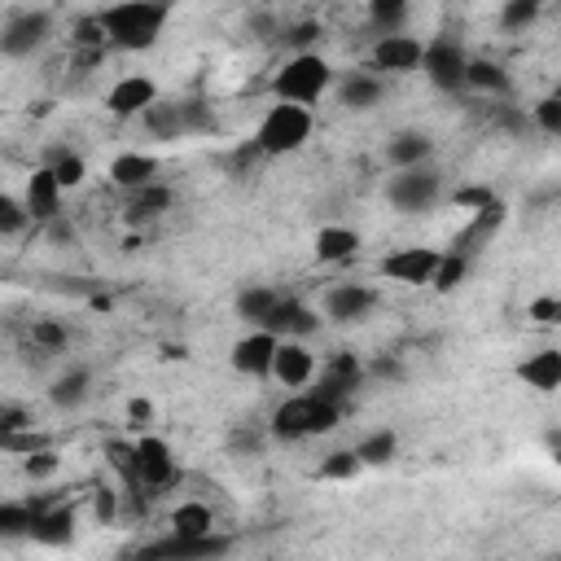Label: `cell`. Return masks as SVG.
I'll list each match as a JSON object with an SVG mask.
<instances>
[{"label":"cell","instance_id":"cell-1","mask_svg":"<svg viewBox=\"0 0 561 561\" xmlns=\"http://www.w3.org/2000/svg\"><path fill=\"white\" fill-rule=\"evenodd\" d=\"M167 18H171V0H118L101 9L105 39L118 53H149L162 39Z\"/></svg>","mask_w":561,"mask_h":561},{"label":"cell","instance_id":"cell-2","mask_svg":"<svg viewBox=\"0 0 561 561\" xmlns=\"http://www.w3.org/2000/svg\"><path fill=\"white\" fill-rule=\"evenodd\" d=\"M342 403H329V399H320V394H294V399H285L276 412H272V425H267V434L272 438H280V443H298V438H316V434H329V430H337V421H342Z\"/></svg>","mask_w":561,"mask_h":561},{"label":"cell","instance_id":"cell-3","mask_svg":"<svg viewBox=\"0 0 561 561\" xmlns=\"http://www.w3.org/2000/svg\"><path fill=\"white\" fill-rule=\"evenodd\" d=\"M307 140H311V105H298V101H276L254 131V145L263 149V158L298 153Z\"/></svg>","mask_w":561,"mask_h":561},{"label":"cell","instance_id":"cell-4","mask_svg":"<svg viewBox=\"0 0 561 561\" xmlns=\"http://www.w3.org/2000/svg\"><path fill=\"white\" fill-rule=\"evenodd\" d=\"M333 83V66L320 53H294L276 75H272V92L276 101H298V105H316Z\"/></svg>","mask_w":561,"mask_h":561},{"label":"cell","instance_id":"cell-5","mask_svg":"<svg viewBox=\"0 0 561 561\" xmlns=\"http://www.w3.org/2000/svg\"><path fill=\"white\" fill-rule=\"evenodd\" d=\"M438 197H443V180L430 162L425 167H403L386 180V202L399 215H425V210L438 206Z\"/></svg>","mask_w":561,"mask_h":561},{"label":"cell","instance_id":"cell-6","mask_svg":"<svg viewBox=\"0 0 561 561\" xmlns=\"http://www.w3.org/2000/svg\"><path fill=\"white\" fill-rule=\"evenodd\" d=\"M53 39V13L48 9H13L0 31L4 57H31Z\"/></svg>","mask_w":561,"mask_h":561},{"label":"cell","instance_id":"cell-7","mask_svg":"<svg viewBox=\"0 0 561 561\" xmlns=\"http://www.w3.org/2000/svg\"><path fill=\"white\" fill-rule=\"evenodd\" d=\"M131 465H136V478L149 486V495L153 491H167L180 478V465H175L167 438H158V434H140L131 443Z\"/></svg>","mask_w":561,"mask_h":561},{"label":"cell","instance_id":"cell-8","mask_svg":"<svg viewBox=\"0 0 561 561\" xmlns=\"http://www.w3.org/2000/svg\"><path fill=\"white\" fill-rule=\"evenodd\" d=\"M232 552V539L228 535H167L158 543H145L140 557H167V561H210V557H224Z\"/></svg>","mask_w":561,"mask_h":561},{"label":"cell","instance_id":"cell-9","mask_svg":"<svg viewBox=\"0 0 561 561\" xmlns=\"http://www.w3.org/2000/svg\"><path fill=\"white\" fill-rule=\"evenodd\" d=\"M421 70H425V79H430L438 92H460V88H465L469 57L460 53L456 39H430V44H425V57H421Z\"/></svg>","mask_w":561,"mask_h":561},{"label":"cell","instance_id":"cell-10","mask_svg":"<svg viewBox=\"0 0 561 561\" xmlns=\"http://www.w3.org/2000/svg\"><path fill=\"white\" fill-rule=\"evenodd\" d=\"M443 263V250H430V245H403L394 254H386L377 267L386 280H399V285H434V272Z\"/></svg>","mask_w":561,"mask_h":561},{"label":"cell","instance_id":"cell-11","mask_svg":"<svg viewBox=\"0 0 561 561\" xmlns=\"http://www.w3.org/2000/svg\"><path fill=\"white\" fill-rule=\"evenodd\" d=\"M359 381H364V364L351 355V351H337L320 373H316V386H311V394H320V399H329V403H351V394L359 390Z\"/></svg>","mask_w":561,"mask_h":561},{"label":"cell","instance_id":"cell-12","mask_svg":"<svg viewBox=\"0 0 561 561\" xmlns=\"http://www.w3.org/2000/svg\"><path fill=\"white\" fill-rule=\"evenodd\" d=\"M373 307H377V289L346 280V285H333L324 294V307L320 311H324L329 324H364L373 316Z\"/></svg>","mask_w":561,"mask_h":561},{"label":"cell","instance_id":"cell-13","mask_svg":"<svg viewBox=\"0 0 561 561\" xmlns=\"http://www.w3.org/2000/svg\"><path fill=\"white\" fill-rule=\"evenodd\" d=\"M276 346H280V337L272 329H250L232 342V368L245 373V377H272Z\"/></svg>","mask_w":561,"mask_h":561},{"label":"cell","instance_id":"cell-14","mask_svg":"<svg viewBox=\"0 0 561 561\" xmlns=\"http://www.w3.org/2000/svg\"><path fill=\"white\" fill-rule=\"evenodd\" d=\"M421 57H425V44L403 31L377 35V44H373V70H386V75H408L421 66Z\"/></svg>","mask_w":561,"mask_h":561},{"label":"cell","instance_id":"cell-15","mask_svg":"<svg viewBox=\"0 0 561 561\" xmlns=\"http://www.w3.org/2000/svg\"><path fill=\"white\" fill-rule=\"evenodd\" d=\"M158 101V83L149 75H123L110 92H105V110L114 118H140L149 105Z\"/></svg>","mask_w":561,"mask_h":561},{"label":"cell","instance_id":"cell-16","mask_svg":"<svg viewBox=\"0 0 561 561\" xmlns=\"http://www.w3.org/2000/svg\"><path fill=\"white\" fill-rule=\"evenodd\" d=\"M61 180L53 175V167H35L31 171V180H26V193H22V202H26V210H31V219L35 224H53L57 215H61Z\"/></svg>","mask_w":561,"mask_h":561},{"label":"cell","instance_id":"cell-17","mask_svg":"<svg viewBox=\"0 0 561 561\" xmlns=\"http://www.w3.org/2000/svg\"><path fill=\"white\" fill-rule=\"evenodd\" d=\"M75 522H79L75 504H70V500H53V504L35 517L31 539H35L39 548H66V543L75 539Z\"/></svg>","mask_w":561,"mask_h":561},{"label":"cell","instance_id":"cell-18","mask_svg":"<svg viewBox=\"0 0 561 561\" xmlns=\"http://www.w3.org/2000/svg\"><path fill=\"white\" fill-rule=\"evenodd\" d=\"M263 329H272L276 337H307V333H316V329H320V316H316L302 298L280 294V302H276V311L267 316V324H263Z\"/></svg>","mask_w":561,"mask_h":561},{"label":"cell","instance_id":"cell-19","mask_svg":"<svg viewBox=\"0 0 561 561\" xmlns=\"http://www.w3.org/2000/svg\"><path fill=\"white\" fill-rule=\"evenodd\" d=\"M272 377H276L280 386H307V381L316 377V355L302 346V337H280Z\"/></svg>","mask_w":561,"mask_h":561},{"label":"cell","instance_id":"cell-20","mask_svg":"<svg viewBox=\"0 0 561 561\" xmlns=\"http://www.w3.org/2000/svg\"><path fill=\"white\" fill-rule=\"evenodd\" d=\"M517 381L530 386V390H539V394L561 390V351L557 346H539L535 355H526L517 364Z\"/></svg>","mask_w":561,"mask_h":561},{"label":"cell","instance_id":"cell-21","mask_svg":"<svg viewBox=\"0 0 561 561\" xmlns=\"http://www.w3.org/2000/svg\"><path fill=\"white\" fill-rule=\"evenodd\" d=\"M153 180H158V158H153V153L127 149V153H118V158L110 162V184H118V188H127V193H136V188H145V184H153Z\"/></svg>","mask_w":561,"mask_h":561},{"label":"cell","instance_id":"cell-22","mask_svg":"<svg viewBox=\"0 0 561 561\" xmlns=\"http://www.w3.org/2000/svg\"><path fill=\"white\" fill-rule=\"evenodd\" d=\"M381 96H386V83H381V75H373V70H351V75L337 83V101H342L346 110H355V114L373 110Z\"/></svg>","mask_w":561,"mask_h":561},{"label":"cell","instance_id":"cell-23","mask_svg":"<svg viewBox=\"0 0 561 561\" xmlns=\"http://www.w3.org/2000/svg\"><path fill=\"white\" fill-rule=\"evenodd\" d=\"M140 127L153 136V140H162V145H175L180 136H188V127H184V110H180V101H153L145 114H140Z\"/></svg>","mask_w":561,"mask_h":561},{"label":"cell","instance_id":"cell-24","mask_svg":"<svg viewBox=\"0 0 561 561\" xmlns=\"http://www.w3.org/2000/svg\"><path fill=\"white\" fill-rule=\"evenodd\" d=\"M430 153H434V140H430L425 131H399V136L386 140V162H390L394 171H403V167H425Z\"/></svg>","mask_w":561,"mask_h":561},{"label":"cell","instance_id":"cell-25","mask_svg":"<svg viewBox=\"0 0 561 561\" xmlns=\"http://www.w3.org/2000/svg\"><path fill=\"white\" fill-rule=\"evenodd\" d=\"M88 394H92V373L88 368H66L53 386H48V403L53 408H61V412H75V408H83L88 403Z\"/></svg>","mask_w":561,"mask_h":561},{"label":"cell","instance_id":"cell-26","mask_svg":"<svg viewBox=\"0 0 561 561\" xmlns=\"http://www.w3.org/2000/svg\"><path fill=\"white\" fill-rule=\"evenodd\" d=\"M355 250H359V232L355 228H342V224L316 228V259L320 263H346V259H355Z\"/></svg>","mask_w":561,"mask_h":561},{"label":"cell","instance_id":"cell-27","mask_svg":"<svg viewBox=\"0 0 561 561\" xmlns=\"http://www.w3.org/2000/svg\"><path fill=\"white\" fill-rule=\"evenodd\" d=\"M171 210V188L167 184H145V188H136L131 197H127V210H123V219L127 224H149V219H158V215H167Z\"/></svg>","mask_w":561,"mask_h":561},{"label":"cell","instance_id":"cell-28","mask_svg":"<svg viewBox=\"0 0 561 561\" xmlns=\"http://www.w3.org/2000/svg\"><path fill=\"white\" fill-rule=\"evenodd\" d=\"M276 302H280V289H272V285H245V289L237 294V316H241L245 324L263 329L267 316L276 311Z\"/></svg>","mask_w":561,"mask_h":561},{"label":"cell","instance_id":"cell-29","mask_svg":"<svg viewBox=\"0 0 561 561\" xmlns=\"http://www.w3.org/2000/svg\"><path fill=\"white\" fill-rule=\"evenodd\" d=\"M465 88L486 92V96H508V92H513V79H508V70H504L500 61L478 57V61H469V70H465Z\"/></svg>","mask_w":561,"mask_h":561},{"label":"cell","instance_id":"cell-30","mask_svg":"<svg viewBox=\"0 0 561 561\" xmlns=\"http://www.w3.org/2000/svg\"><path fill=\"white\" fill-rule=\"evenodd\" d=\"M171 530H175V535H210V530H215L210 504H202V500L175 504V508H171Z\"/></svg>","mask_w":561,"mask_h":561},{"label":"cell","instance_id":"cell-31","mask_svg":"<svg viewBox=\"0 0 561 561\" xmlns=\"http://www.w3.org/2000/svg\"><path fill=\"white\" fill-rule=\"evenodd\" d=\"M359 469H364L359 451H355V447H337V451H329V456L320 460L316 478H320V482H351V478H359Z\"/></svg>","mask_w":561,"mask_h":561},{"label":"cell","instance_id":"cell-32","mask_svg":"<svg viewBox=\"0 0 561 561\" xmlns=\"http://www.w3.org/2000/svg\"><path fill=\"white\" fill-rule=\"evenodd\" d=\"M355 451H359L364 465H390L394 451H399V438H394V430H373L355 443Z\"/></svg>","mask_w":561,"mask_h":561},{"label":"cell","instance_id":"cell-33","mask_svg":"<svg viewBox=\"0 0 561 561\" xmlns=\"http://www.w3.org/2000/svg\"><path fill=\"white\" fill-rule=\"evenodd\" d=\"M31 526H35V504L31 500H4L0 504V535L4 539L31 535Z\"/></svg>","mask_w":561,"mask_h":561},{"label":"cell","instance_id":"cell-34","mask_svg":"<svg viewBox=\"0 0 561 561\" xmlns=\"http://www.w3.org/2000/svg\"><path fill=\"white\" fill-rule=\"evenodd\" d=\"M368 22L377 35H394L408 22V0H368Z\"/></svg>","mask_w":561,"mask_h":561},{"label":"cell","instance_id":"cell-35","mask_svg":"<svg viewBox=\"0 0 561 561\" xmlns=\"http://www.w3.org/2000/svg\"><path fill=\"white\" fill-rule=\"evenodd\" d=\"M180 110H184V127H188V136H210V131H219V118H215V110H210L206 96H184Z\"/></svg>","mask_w":561,"mask_h":561},{"label":"cell","instance_id":"cell-36","mask_svg":"<svg viewBox=\"0 0 561 561\" xmlns=\"http://www.w3.org/2000/svg\"><path fill=\"white\" fill-rule=\"evenodd\" d=\"M44 167H53V175L61 180V188H79V184L88 180L83 158H79V153H70V149H53V153L44 158Z\"/></svg>","mask_w":561,"mask_h":561},{"label":"cell","instance_id":"cell-37","mask_svg":"<svg viewBox=\"0 0 561 561\" xmlns=\"http://www.w3.org/2000/svg\"><path fill=\"white\" fill-rule=\"evenodd\" d=\"M26 224H35L31 210H26V202L13 197V193H0V237H22Z\"/></svg>","mask_w":561,"mask_h":561},{"label":"cell","instance_id":"cell-38","mask_svg":"<svg viewBox=\"0 0 561 561\" xmlns=\"http://www.w3.org/2000/svg\"><path fill=\"white\" fill-rule=\"evenodd\" d=\"M31 346L44 351V355H61V351L70 346V333H66V324H57V320H35V324H31Z\"/></svg>","mask_w":561,"mask_h":561},{"label":"cell","instance_id":"cell-39","mask_svg":"<svg viewBox=\"0 0 561 561\" xmlns=\"http://www.w3.org/2000/svg\"><path fill=\"white\" fill-rule=\"evenodd\" d=\"M465 272H469V254L443 250V263H438V272H434V289H438V294H451V289L465 280Z\"/></svg>","mask_w":561,"mask_h":561},{"label":"cell","instance_id":"cell-40","mask_svg":"<svg viewBox=\"0 0 561 561\" xmlns=\"http://www.w3.org/2000/svg\"><path fill=\"white\" fill-rule=\"evenodd\" d=\"M539 9H543V0H504L500 4V26L504 31H526L539 18Z\"/></svg>","mask_w":561,"mask_h":561},{"label":"cell","instance_id":"cell-41","mask_svg":"<svg viewBox=\"0 0 561 561\" xmlns=\"http://www.w3.org/2000/svg\"><path fill=\"white\" fill-rule=\"evenodd\" d=\"M451 202H456L460 210H473V215H478V210H486V206H500L504 197H495V193H491V188H482V184H465V188H456V193H451Z\"/></svg>","mask_w":561,"mask_h":561},{"label":"cell","instance_id":"cell-42","mask_svg":"<svg viewBox=\"0 0 561 561\" xmlns=\"http://www.w3.org/2000/svg\"><path fill=\"white\" fill-rule=\"evenodd\" d=\"M57 465H61V456L53 451V447H39V451H26V478L31 482H44V478H53L57 473Z\"/></svg>","mask_w":561,"mask_h":561},{"label":"cell","instance_id":"cell-43","mask_svg":"<svg viewBox=\"0 0 561 561\" xmlns=\"http://www.w3.org/2000/svg\"><path fill=\"white\" fill-rule=\"evenodd\" d=\"M526 320L535 324H561V294H539L526 302Z\"/></svg>","mask_w":561,"mask_h":561},{"label":"cell","instance_id":"cell-44","mask_svg":"<svg viewBox=\"0 0 561 561\" xmlns=\"http://www.w3.org/2000/svg\"><path fill=\"white\" fill-rule=\"evenodd\" d=\"M535 127L539 131H548V136H561V92H552V96H543L539 105H535Z\"/></svg>","mask_w":561,"mask_h":561},{"label":"cell","instance_id":"cell-45","mask_svg":"<svg viewBox=\"0 0 561 561\" xmlns=\"http://www.w3.org/2000/svg\"><path fill=\"white\" fill-rule=\"evenodd\" d=\"M324 35V26L320 22H298V26H289L280 39L294 48V53H316V39Z\"/></svg>","mask_w":561,"mask_h":561},{"label":"cell","instance_id":"cell-46","mask_svg":"<svg viewBox=\"0 0 561 561\" xmlns=\"http://www.w3.org/2000/svg\"><path fill=\"white\" fill-rule=\"evenodd\" d=\"M31 425H35V421H31L26 408H18V403H4V408H0V438L22 434V430H31Z\"/></svg>","mask_w":561,"mask_h":561},{"label":"cell","instance_id":"cell-47","mask_svg":"<svg viewBox=\"0 0 561 561\" xmlns=\"http://www.w3.org/2000/svg\"><path fill=\"white\" fill-rule=\"evenodd\" d=\"M92 517H96L101 526H110V522L118 517V495H114L110 486H96V491H92Z\"/></svg>","mask_w":561,"mask_h":561},{"label":"cell","instance_id":"cell-48","mask_svg":"<svg viewBox=\"0 0 561 561\" xmlns=\"http://www.w3.org/2000/svg\"><path fill=\"white\" fill-rule=\"evenodd\" d=\"M232 451L259 456V451H263V434H259V430H237V434H232Z\"/></svg>","mask_w":561,"mask_h":561},{"label":"cell","instance_id":"cell-49","mask_svg":"<svg viewBox=\"0 0 561 561\" xmlns=\"http://www.w3.org/2000/svg\"><path fill=\"white\" fill-rule=\"evenodd\" d=\"M127 421H131V425H149V421H153V403H149V399H131V403H127Z\"/></svg>","mask_w":561,"mask_h":561},{"label":"cell","instance_id":"cell-50","mask_svg":"<svg viewBox=\"0 0 561 561\" xmlns=\"http://www.w3.org/2000/svg\"><path fill=\"white\" fill-rule=\"evenodd\" d=\"M552 460H557V465H561V443H557V451H552Z\"/></svg>","mask_w":561,"mask_h":561}]
</instances>
